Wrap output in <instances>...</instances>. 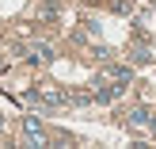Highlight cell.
Wrapping results in <instances>:
<instances>
[{"label":"cell","instance_id":"6da1fadb","mask_svg":"<svg viewBox=\"0 0 156 149\" xmlns=\"http://www.w3.org/2000/svg\"><path fill=\"white\" fill-rule=\"evenodd\" d=\"M23 134H27V145H50V138H46L38 115H27V119H23Z\"/></svg>","mask_w":156,"mask_h":149},{"label":"cell","instance_id":"7a4b0ae2","mask_svg":"<svg viewBox=\"0 0 156 149\" xmlns=\"http://www.w3.org/2000/svg\"><path fill=\"white\" fill-rule=\"evenodd\" d=\"M95 84H99V88H95V99H99V103H111V99L118 96L122 88H126V84H118V80H114V84H107V76H99Z\"/></svg>","mask_w":156,"mask_h":149},{"label":"cell","instance_id":"3957f363","mask_svg":"<svg viewBox=\"0 0 156 149\" xmlns=\"http://www.w3.org/2000/svg\"><path fill=\"white\" fill-rule=\"evenodd\" d=\"M129 126H137V130L152 126V115H149V107H133V111H129Z\"/></svg>","mask_w":156,"mask_h":149},{"label":"cell","instance_id":"277c9868","mask_svg":"<svg viewBox=\"0 0 156 149\" xmlns=\"http://www.w3.org/2000/svg\"><path fill=\"white\" fill-rule=\"evenodd\" d=\"M38 96H42V103H50V107H57V103H65V96H61L57 88H42V92H38Z\"/></svg>","mask_w":156,"mask_h":149},{"label":"cell","instance_id":"5b68a950","mask_svg":"<svg viewBox=\"0 0 156 149\" xmlns=\"http://www.w3.org/2000/svg\"><path fill=\"white\" fill-rule=\"evenodd\" d=\"M30 61H53V50H50V46H34Z\"/></svg>","mask_w":156,"mask_h":149},{"label":"cell","instance_id":"8992f818","mask_svg":"<svg viewBox=\"0 0 156 149\" xmlns=\"http://www.w3.org/2000/svg\"><path fill=\"white\" fill-rule=\"evenodd\" d=\"M133 61H137V65H145V61H149V50H145V46H137V50H133Z\"/></svg>","mask_w":156,"mask_h":149},{"label":"cell","instance_id":"52a82bcc","mask_svg":"<svg viewBox=\"0 0 156 149\" xmlns=\"http://www.w3.org/2000/svg\"><path fill=\"white\" fill-rule=\"evenodd\" d=\"M0 130H4V119H0Z\"/></svg>","mask_w":156,"mask_h":149},{"label":"cell","instance_id":"ba28073f","mask_svg":"<svg viewBox=\"0 0 156 149\" xmlns=\"http://www.w3.org/2000/svg\"><path fill=\"white\" fill-rule=\"evenodd\" d=\"M152 130H156V119H152Z\"/></svg>","mask_w":156,"mask_h":149}]
</instances>
